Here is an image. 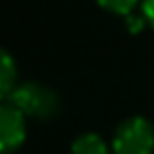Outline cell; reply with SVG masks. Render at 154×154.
<instances>
[{
  "label": "cell",
  "mask_w": 154,
  "mask_h": 154,
  "mask_svg": "<svg viewBox=\"0 0 154 154\" xmlns=\"http://www.w3.org/2000/svg\"><path fill=\"white\" fill-rule=\"evenodd\" d=\"M16 89V63L12 55L0 48V99H8Z\"/></svg>",
  "instance_id": "obj_4"
},
{
  "label": "cell",
  "mask_w": 154,
  "mask_h": 154,
  "mask_svg": "<svg viewBox=\"0 0 154 154\" xmlns=\"http://www.w3.org/2000/svg\"><path fill=\"white\" fill-rule=\"evenodd\" d=\"M73 154H109V148L99 134L87 132L73 142Z\"/></svg>",
  "instance_id": "obj_5"
},
{
  "label": "cell",
  "mask_w": 154,
  "mask_h": 154,
  "mask_svg": "<svg viewBox=\"0 0 154 154\" xmlns=\"http://www.w3.org/2000/svg\"><path fill=\"white\" fill-rule=\"evenodd\" d=\"M8 103L20 109L24 115L34 119H50L57 113V97L51 89H48L42 83H24L16 85V89L10 93Z\"/></svg>",
  "instance_id": "obj_1"
},
{
  "label": "cell",
  "mask_w": 154,
  "mask_h": 154,
  "mask_svg": "<svg viewBox=\"0 0 154 154\" xmlns=\"http://www.w3.org/2000/svg\"><path fill=\"white\" fill-rule=\"evenodd\" d=\"M115 154H152L154 128L146 119L132 117L117 128L113 138Z\"/></svg>",
  "instance_id": "obj_2"
},
{
  "label": "cell",
  "mask_w": 154,
  "mask_h": 154,
  "mask_svg": "<svg viewBox=\"0 0 154 154\" xmlns=\"http://www.w3.org/2000/svg\"><path fill=\"white\" fill-rule=\"evenodd\" d=\"M97 2H99V6H103L105 10H109V12H113V14L128 16V14L134 10L138 0H97Z\"/></svg>",
  "instance_id": "obj_6"
},
{
  "label": "cell",
  "mask_w": 154,
  "mask_h": 154,
  "mask_svg": "<svg viewBox=\"0 0 154 154\" xmlns=\"http://www.w3.org/2000/svg\"><path fill=\"white\" fill-rule=\"evenodd\" d=\"M144 20L146 18H136V16H128L127 22H128V30L131 32H140L142 26H144Z\"/></svg>",
  "instance_id": "obj_8"
},
{
  "label": "cell",
  "mask_w": 154,
  "mask_h": 154,
  "mask_svg": "<svg viewBox=\"0 0 154 154\" xmlns=\"http://www.w3.org/2000/svg\"><path fill=\"white\" fill-rule=\"evenodd\" d=\"M26 115L14 105H0V154L20 148L26 138Z\"/></svg>",
  "instance_id": "obj_3"
},
{
  "label": "cell",
  "mask_w": 154,
  "mask_h": 154,
  "mask_svg": "<svg viewBox=\"0 0 154 154\" xmlns=\"http://www.w3.org/2000/svg\"><path fill=\"white\" fill-rule=\"evenodd\" d=\"M142 16L146 18V22H150L154 26V0H144L142 2Z\"/></svg>",
  "instance_id": "obj_7"
}]
</instances>
